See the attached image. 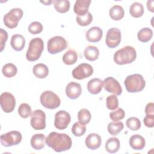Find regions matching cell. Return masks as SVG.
I'll return each mask as SVG.
<instances>
[{"label":"cell","mask_w":154,"mask_h":154,"mask_svg":"<svg viewBox=\"0 0 154 154\" xmlns=\"http://www.w3.org/2000/svg\"><path fill=\"white\" fill-rule=\"evenodd\" d=\"M46 144L55 152H61L69 150L72 141L66 134L51 132L46 138Z\"/></svg>","instance_id":"obj_1"},{"label":"cell","mask_w":154,"mask_h":154,"mask_svg":"<svg viewBox=\"0 0 154 154\" xmlns=\"http://www.w3.org/2000/svg\"><path fill=\"white\" fill-rule=\"evenodd\" d=\"M137 57V52L132 46H126L118 50L114 54V61L119 65L130 64L134 62Z\"/></svg>","instance_id":"obj_2"},{"label":"cell","mask_w":154,"mask_h":154,"mask_svg":"<svg viewBox=\"0 0 154 154\" xmlns=\"http://www.w3.org/2000/svg\"><path fill=\"white\" fill-rule=\"evenodd\" d=\"M124 84L126 90L129 93L141 91L146 85L144 78L141 75L138 73L128 75L125 78Z\"/></svg>","instance_id":"obj_3"},{"label":"cell","mask_w":154,"mask_h":154,"mask_svg":"<svg viewBox=\"0 0 154 154\" xmlns=\"http://www.w3.org/2000/svg\"><path fill=\"white\" fill-rule=\"evenodd\" d=\"M44 49V42L40 37L32 38L26 53V58L29 61H35L39 59Z\"/></svg>","instance_id":"obj_4"},{"label":"cell","mask_w":154,"mask_h":154,"mask_svg":"<svg viewBox=\"0 0 154 154\" xmlns=\"http://www.w3.org/2000/svg\"><path fill=\"white\" fill-rule=\"evenodd\" d=\"M40 100L45 108L51 109L58 108L61 103L60 97L52 91H43L40 95Z\"/></svg>","instance_id":"obj_5"},{"label":"cell","mask_w":154,"mask_h":154,"mask_svg":"<svg viewBox=\"0 0 154 154\" xmlns=\"http://www.w3.org/2000/svg\"><path fill=\"white\" fill-rule=\"evenodd\" d=\"M23 12L21 8H14L10 10L3 17L4 25L10 29L16 28L18 25L19 21L21 19Z\"/></svg>","instance_id":"obj_6"},{"label":"cell","mask_w":154,"mask_h":154,"mask_svg":"<svg viewBox=\"0 0 154 154\" xmlns=\"http://www.w3.org/2000/svg\"><path fill=\"white\" fill-rule=\"evenodd\" d=\"M47 47L49 54H56L66 49L67 42L61 36H55L48 40Z\"/></svg>","instance_id":"obj_7"},{"label":"cell","mask_w":154,"mask_h":154,"mask_svg":"<svg viewBox=\"0 0 154 154\" xmlns=\"http://www.w3.org/2000/svg\"><path fill=\"white\" fill-rule=\"evenodd\" d=\"M22 138V134L20 132L12 131L1 135V143L3 146L10 147L19 144Z\"/></svg>","instance_id":"obj_8"},{"label":"cell","mask_w":154,"mask_h":154,"mask_svg":"<svg viewBox=\"0 0 154 154\" xmlns=\"http://www.w3.org/2000/svg\"><path fill=\"white\" fill-rule=\"evenodd\" d=\"M31 126L35 130H43L46 128V114L41 109L34 110L31 116Z\"/></svg>","instance_id":"obj_9"},{"label":"cell","mask_w":154,"mask_h":154,"mask_svg":"<svg viewBox=\"0 0 154 154\" xmlns=\"http://www.w3.org/2000/svg\"><path fill=\"white\" fill-rule=\"evenodd\" d=\"M93 73V67L88 63H81L72 70L73 77L78 80L88 78Z\"/></svg>","instance_id":"obj_10"},{"label":"cell","mask_w":154,"mask_h":154,"mask_svg":"<svg viewBox=\"0 0 154 154\" xmlns=\"http://www.w3.org/2000/svg\"><path fill=\"white\" fill-rule=\"evenodd\" d=\"M121 32L119 28H111L106 33L105 43L109 48H114L119 45L121 42Z\"/></svg>","instance_id":"obj_11"},{"label":"cell","mask_w":154,"mask_h":154,"mask_svg":"<svg viewBox=\"0 0 154 154\" xmlns=\"http://www.w3.org/2000/svg\"><path fill=\"white\" fill-rule=\"evenodd\" d=\"M0 104L2 109L7 113L13 111L16 106L14 96L10 93L4 92L0 97Z\"/></svg>","instance_id":"obj_12"},{"label":"cell","mask_w":154,"mask_h":154,"mask_svg":"<svg viewBox=\"0 0 154 154\" xmlns=\"http://www.w3.org/2000/svg\"><path fill=\"white\" fill-rule=\"evenodd\" d=\"M71 117L69 112L64 110H60L56 112L54 118V126L60 130L67 128L70 123Z\"/></svg>","instance_id":"obj_13"},{"label":"cell","mask_w":154,"mask_h":154,"mask_svg":"<svg viewBox=\"0 0 154 154\" xmlns=\"http://www.w3.org/2000/svg\"><path fill=\"white\" fill-rule=\"evenodd\" d=\"M103 86L106 91L115 95L119 96L122 93V88L120 83L113 77L109 76L105 78L103 81Z\"/></svg>","instance_id":"obj_14"},{"label":"cell","mask_w":154,"mask_h":154,"mask_svg":"<svg viewBox=\"0 0 154 154\" xmlns=\"http://www.w3.org/2000/svg\"><path fill=\"white\" fill-rule=\"evenodd\" d=\"M82 92V88L79 83L69 82L66 87V96L70 99H76L79 97Z\"/></svg>","instance_id":"obj_15"},{"label":"cell","mask_w":154,"mask_h":154,"mask_svg":"<svg viewBox=\"0 0 154 154\" xmlns=\"http://www.w3.org/2000/svg\"><path fill=\"white\" fill-rule=\"evenodd\" d=\"M103 36V31L98 26L90 28L85 33L86 39L92 43L99 42Z\"/></svg>","instance_id":"obj_16"},{"label":"cell","mask_w":154,"mask_h":154,"mask_svg":"<svg viewBox=\"0 0 154 154\" xmlns=\"http://www.w3.org/2000/svg\"><path fill=\"white\" fill-rule=\"evenodd\" d=\"M102 143L100 136L96 133H91L88 135L85 138V143L86 146L91 150H96L98 149Z\"/></svg>","instance_id":"obj_17"},{"label":"cell","mask_w":154,"mask_h":154,"mask_svg":"<svg viewBox=\"0 0 154 154\" xmlns=\"http://www.w3.org/2000/svg\"><path fill=\"white\" fill-rule=\"evenodd\" d=\"M90 3V0H76L73 7L75 13L78 16L85 15L88 12Z\"/></svg>","instance_id":"obj_18"},{"label":"cell","mask_w":154,"mask_h":154,"mask_svg":"<svg viewBox=\"0 0 154 154\" xmlns=\"http://www.w3.org/2000/svg\"><path fill=\"white\" fill-rule=\"evenodd\" d=\"M46 143V137L43 134H35L32 136L30 141L31 147L35 150H41Z\"/></svg>","instance_id":"obj_19"},{"label":"cell","mask_w":154,"mask_h":154,"mask_svg":"<svg viewBox=\"0 0 154 154\" xmlns=\"http://www.w3.org/2000/svg\"><path fill=\"white\" fill-rule=\"evenodd\" d=\"M103 81L99 78H93L90 80L87 84V90L92 94H99L102 89Z\"/></svg>","instance_id":"obj_20"},{"label":"cell","mask_w":154,"mask_h":154,"mask_svg":"<svg viewBox=\"0 0 154 154\" xmlns=\"http://www.w3.org/2000/svg\"><path fill=\"white\" fill-rule=\"evenodd\" d=\"M129 145L134 150H142L146 145V141L143 137L140 135L135 134L132 135L129 139Z\"/></svg>","instance_id":"obj_21"},{"label":"cell","mask_w":154,"mask_h":154,"mask_svg":"<svg viewBox=\"0 0 154 154\" xmlns=\"http://www.w3.org/2000/svg\"><path fill=\"white\" fill-rule=\"evenodd\" d=\"M25 39L20 34H14L11 38L10 45L12 48L16 51H22L25 46Z\"/></svg>","instance_id":"obj_22"},{"label":"cell","mask_w":154,"mask_h":154,"mask_svg":"<svg viewBox=\"0 0 154 154\" xmlns=\"http://www.w3.org/2000/svg\"><path fill=\"white\" fill-rule=\"evenodd\" d=\"M32 72L35 77L43 79L45 78L48 75L49 69L45 64L43 63H38L33 67Z\"/></svg>","instance_id":"obj_23"},{"label":"cell","mask_w":154,"mask_h":154,"mask_svg":"<svg viewBox=\"0 0 154 154\" xmlns=\"http://www.w3.org/2000/svg\"><path fill=\"white\" fill-rule=\"evenodd\" d=\"M84 55L87 60L93 61L98 58L99 55V51L97 47L89 45L85 48L84 51Z\"/></svg>","instance_id":"obj_24"},{"label":"cell","mask_w":154,"mask_h":154,"mask_svg":"<svg viewBox=\"0 0 154 154\" xmlns=\"http://www.w3.org/2000/svg\"><path fill=\"white\" fill-rule=\"evenodd\" d=\"M105 150L109 153H116L120 149V141L116 137L109 138L105 143Z\"/></svg>","instance_id":"obj_25"},{"label":"cell","mask_w":154,"mask_h":154,"mask_svg":"<svg viewBox=\"0 0 154 154\" xmlns=\"http://www.w3.org/2000/svg\"><path fill=\"white\" fill-rule=\"evenodd\" d=\"M109 14L110 17L114 20H121L125 15V11L123 7L120 5H116L112 6L109 11Z\"/></svg>","instance_id":"obj_26"},{"label":"cell","mask_w":154,"mask_h":154,"mask_svg":"<svg viewBox=\"0 0 154 154\" xmlns=\"http://www.w3.org/2000/svg\"><path fill=\"white\" fill-rule=\"evenodd\" d=\"M54 6L57 11L60 13L67 12L70 9V2L68 0H55L53 1Z\"/></svg>","instance_id":"obj_27"},{"label":"cell","mask_w":154,"mask_h":154,"mask_svg":"<svg viewBox=\"0 0 154 154\" xmlns=\"http://www.w3.org/2000/svg\"><path fill=\"white\" fill-rule=\"evenodd\" d=\"M124 125L122 122L113 121L108 123L107 129L112 135H117L123 129Z\"/></svg>","instance_id":"obj_28"},{"label":"cell","mask_w":154,"mask_h":154,"mask_svg":"<svg viewBox=\"0 0 154 154\" xmlns=\"http://www.w3.org/2000/svg\"><path fill=\"white\" fill-rule=\"evenodd\" d=\"M153 36V31L149 28H143L137 34L138 40L143 43H146L151 40Z\"/></svg>","instance_id":"obj_29"},{"label":"cell","mask_w":154,"mask_h":154,"mask_svg":"<svg viewBox=\"0 0 154 154\" xmlns=\"http://www.w3.org/2000/svg\"><path fill=\"white\" fill-rule=\"evenodd\" d=\"M130 14L135 18L140 17L144 13V7L142 4L135 2H134L130 7L129 8Z\"/></svg>","instance_id":"obj_30"},{"label":"cell","mask_w":154,"mask_h":154,"mask_svg":"<svg viewBox=\"0 0 154 154\" xmlns=\"http://www.w3.org/2000/svg\"><path fill=\"white\" fill-rule=\"evenodd\" d=\"M63 61L67 65L75 64L78 60L77 53L73 49L67 51L63 56Z\"/></svg>","instance_id":"obj_31"},{"label":"cell","mask_w":154,"mask_h":154,"mask_svg":"<svg viewBox=\"0 0 154 154\" xmlns=\"http://www.w3.org/2000/svg\"><path fill=\"white\" fill-rule=\"evenodd\" d=\"M17 72L16 66L12 63H7L5 64L2 69V72L4 76L7 78H12L14 76Z\"/></svg>","instance_id":"obj_32"},{"label":"cell","mask_w":154,"mask_h":154,"mask_svg":"<svg viewBox=\"0 0 154 154\" xmlns=\"http://www.w3.org/2000/svg\"><path fill=\"white\" fill-rule=\"evenodd\" d=\"M91 115L90 112L85 108H82L78 113V119L82 124H87L90 122Z\"/></svg>","instance_id":"obj_33"},{"label":"cell","mask_w":154,"mask_h":154,"mask_svg":"<svg viewBox=\"0 0 154 154\" xmlns=\"http://www.w3.org/2000/svg\"><path fill=\"white\" fill-rule=\"evenodd\" d=\"M72 132L75 137H81L83 135L86 131V126L84 124L79 122H75L72 127Z\"/></svg>","instance_id":"obj_34"},{"label":"cell","mask_w":154,"mask_h":154,"mask_svg":"<svg viewBox=\"0 0 154 154\" xmlns=\"http://www.w3.org/2000/svg\"><path fill=\"white\" fill-rule=\"evenodd\" d=\"M76 20L79 25L86 26L91 23L93 20V16L90 12H88L84 16H76Z\"/></svg>","instance_id":"obj_35"},{"label":"cell","mask_w":154,"mask_h":154,"mask_svg":"<svg viewBox=\"0 0 154 154\" xmlns=\"http://www.w3.org/2000/svg\"><path fill=\"white\" fill-rule=\"evenodd\" d=\"M31 108L29 104L26 103H23L20 105L18 108V114L21 117L26 119L31 116Z\"/></svg>","instance_id":"obj_36"},{"label":"cell","mask_w":154,"mask_h":154,"mask_svg":"<svg viewBox=\"0 0 154 154\" xmlns=\"http://www.w3.org/2000/svg\"><path fill=\"white\" fill-rule=\"evenodd\" d=\"M126 124L127 127L132 131H137L141 126L140 120L134 117L128 118L126 122Z\"/></svg>","instance_id":"obj_37"},{"label":"cell","mask_w":154,"mask_h":154,"mask_svg":"<svg viewBox=\"0 0 154 154\" xmlns=\"http://www.w3.org/2000/svg\"><path fill=\"white\" fill-rule=\"evenodd\" d=\"M106 105L109 110L117 109L119 106V100L116 95L108 96L106 99Z\"/></svg>","instance_id":"obj_38"},{"label":"cell","mask_w":154,"mask_h":154,"mask_svg":"<svg viewBox=\"0 0 154 154\" xmlns=\"http://www.w3.org/2000/svg\"><path fill=\"white\" fill-rule=\"evenodd\" d=\"M28 31L32 34H40L43 30L42 24L37 21L31 22L28 27Z\"/></svg>","instance_id":"obj_39"},{"label":"cell","mask_w":154,"mask_h":154,"mask_svg":"<svg viewBox=\"0 0 154 154\" xmlns=\"http://www.w3.org/2000/svg\"><path fill=\"white\" fill-rule=\"evenodd\" d=\"M125 112L122 108H119L117 110L109 113V117L113 121H119L125 117Z\"/></svg>","instance_id":"obj_40"},{"label":"cell","mask_w":154,"mask_h":154,"mask_svg":"<svg viewBox=\"0 0 154 154\" xmlns=\"http://www.w3.org/2000/svg\"><path fill=\"white\" fill-rule=\"evenodd\" d=\"M0 46H1V52H2L5 45V43L8 39V34L6 31L2 28L0 29Z\"/></svg>","instance_id":"obj_41"},{"label":"cell","mask_w":154,"mask_h":154,"mask_svg":"<svg viewBox=\"0 0 154 154\" xmlns=\"http://www.w3.org/2000/svg\"><path fill=\"white\" fill-rule=\"evenodd\" d=\"M144 124L148 128L154 126V114H146L143 119Z\"/></svg>","instance_id":"obj_42"},{"label":"cell","mask_w":154,"mask_h":154,"mask_svg":"<svg viewBox=\"0 0 154 154\" xmlns=\"http://www.w3.org/2000/svg\"><path fill=\"white\" fill-rule=\"evenodd\" d=\"M146 114H154V104L152 102L148 103L145 108Z\"/></svg>","instance_id":"obj_43"},{"label":"cell","mask_w":154,"mask_h":154,"mask_svg":"<svg viewBox=\"0 0 154 154\" xmlns=\"http://www.w3.org/2000/svg\"><path fill=\"white\" fill-rule=\"evenodd\" d=\"M153 3H154V1H153V0H149L147 2V8L148 10L152 13L154 12Z\"/></svg>","instance_id":"obj_44"},{"label":"cell","mask_w":154,"mask_h":154,"mask_svg":"<svg viewBox=\"0 0 154 154\" xmlns=\"http://www.w3.org/2000/svg\"><path fill=\"white\" fill-rule=\"evenodd\" d=\"M42 3L44 4L45 5H49L53 1H40Z\"/></svg>","instance_id":"obj_45"}]
</instances>
